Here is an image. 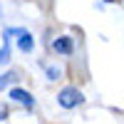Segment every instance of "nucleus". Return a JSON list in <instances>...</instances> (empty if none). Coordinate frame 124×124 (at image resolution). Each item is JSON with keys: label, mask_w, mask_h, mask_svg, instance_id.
Returning <instances> with one entry per match:
<instances>
[{"label": "nucleus", "mask_w": 124, "mask_h": 124, "mask_svg": "<svg viewBox=\"0 0 124 124\" xmlns=\"http://www.w3.org/2000/svg\"><path fill=\"white\" fill-rule=\"evenodd\" d=\"M10 82H17V75H15V72H8V75H0V89H3V87H8Z\"/></svg>", "instance_id": "423d86ee"}, {"label": "nucleus", "mask_w": 124, "mask_h": 124, "mask_svg": "<svg viewBox=\"0 0 124 124\" xmlns=\"http://www.w3.org/2000/svg\"><path fill=\"white\" fill-rule=\"evenodd\" d=\"M10 32L17 37V47L23 50V52H32L35 40H32V35H30V30H25V27H10Z\"/></svg>", "instance_id": "f03ea898"}, {"label": "nucleus", "mask_w": 124, "mask_h": 124, "mask_svg": "<svg viewBox=\"0 0 124 124\" xmlns=\"http://www.w3.org/2000/svg\"><path fill=\"white\" fill-rule=\"evenodd\" d=\"M10 99L20 102V104L27 107V109H32V107H35V97L30 94L27 89H20V87H13V89H10Z\"/></svg>", "instance_id": "20e7f679"}, {"label": "nucleus", "mask_w": 124, "mask_h": 124, "mask_svg": "<svg viewBox=\"0 0 124 124\" xmlns=\"http://www.w3.org/2000/svg\"><path fill=\"white\" fill-rule=\"evenodd\" d=\"M60 75H62V70H60V67H55V65H50V67H47V77H50V79H60Z\"/></svg>", "instance_id": "0eeeda50"}, {"label": "nucleus", "mask_w": 124, "mask_h": 124, "mask_svg": "<svg viewBox=\"0 0 124 124\" xmlns=\"http://www.w3.org/2000/svg\"><path fill=\"white\" fill-rule=\"evenodd\" d=\"M10 52H13V32L10 27L3 30V47H0V65H8L10 62Z\"/></svg>", "instance_id": "39448f33"}, {"label": "nucleus", "mask_w": 124, "mask_h": 124, "mask_svg": "<svg viewBox=\"0 0 124 124\" xmlns=\"http://www.w3.org/2000/svg\"><path fill=\"white\" fill-rule=\"evenodd\" d=\"M57 102H60L62 109H75V107H79L82 102H85V94H82L77 87H65V89H60Z\"/></svg>", "instance_id": "f257e3e1"}, {"label": "nucleus", "mask_w": 124, "mask_h": 124, "mask_svg": "<svg viewBox=\"0 0 124 124\" xmlns=\"http://www.w3.org/2000/svg\"><path fill=\"white\" fill-rule=\"evenodd\" d=\"M52 50L57 55H72V52H75V42H72V37L60 35V37L52 40Z\"/></svg>", "instance_id": "7ed1b4c3"}, {"label": "nucleus", "mask_w": 124, "mask_h": 124, "mask_svg": "<svg viewBox=\"0 0 124 124\" xmlns=\"http://www.w3.org/2000/svg\"><path fill=\"white\" fill-rule=\"evenodd\" d=\"M104 3H114V0H104Z\"/></svg>", "instance_id": "6e6552de"}]
</instances>
